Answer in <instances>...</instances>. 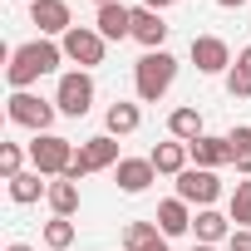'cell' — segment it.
I'll use <instances>...</instances> for the list:
<instances>
[{"label":"cell","instance_id":"9a60e30c","mask_svg":"<svg viewBox=\"0 0 251 251\" xmlns=\"http://www.w3.org/2000/svg\"><path fill=\"white\" fill-rule=\"evenodd\" d=\"M236 226H231V217H222L217 207H202L197 217H192V236L202 241V246H217V241H226Z\"/></svg>","mask_w":251,"mask_h":251},{"label":"cell","instance_id":"6da1fadb","mask_svg":"<svg viewBox=\"0 0 251 251\" xmlns=\"http://www.w3.org/2000/svg\"><path fill=\"white\" fill-rule=\"evenodd\" d=\"M59 59H64V45H54V40H30V45L10 50V69H5V79H10V89H30L40 74H54Z\"/></svg>","mask_w":251,"mask_h":251},{"label":"cell","instance_id":"7a4b0ae2","mask_svg":"<svg viewBox=\"0 0 251 251\" xmlns=\"http://www.w3.org/2000/svg\"><path fill=\"white\" fill-rule=\"evenodd\" d=\"M173 79H177V59H173L168 50H148V54L133 64V89H138L143 103H158V99L173 89Z\"/></svg>","mask_w":251,"mask_h":251},{"label":"cell","instance_id":"7c38bea8","mask_svg":"<svg viewBox=\"0 0 251 251\" xmlns=\"http://www.w3.org/2000/svg\"><path fill=\"white\" fill-rule=\"evenodd\" d=\"M94 30H99L103 40H133V10L123 5V0H113V5H99Z\"/></svg>","mask_w":251,"mask_h":251},{"label":"cell","instance_id":"30bf717a","mask_svg":"<svg viewBox=\"0 0 251 251\" xmlns=\"http://www.w3.org/2000/svg\"><path fill=\"white\" fill-rule=\"evenodd\" d=\"M153 177H158V168H153L148 158H123V163L113 168V182H118V192H128V197L148 192V187H153Z\"/></svg>","mask_w":251,"mask_h":251},{"label":"cell","instance_id":"4fadbf2b","mask_svg":"<svg viewBox=\"0 0 251 251\" xmlns=\"http://www.w3.org/2000/svg\"><path fill=\"white\" fill-rule=\"evenodd\" d=\"M168 30H173V25H168L158 10H148V5H133V40H138L143 50H163Z\"/></svg>","mask_w":251,"mask_h":251},{"label":"cell","instance_id":"9c48e42d","mask_svg":"<svg viewBox=\"0 0 251 251\" xmlns=\"http://www.w3.org/2000/svg\"><path fill=\"white\" fill-rule=\"evenodd\" d=\"M192 64H197V74H226L236 59L222 35H192Z\"/></svg>","mask_w":251,"mask_h":251},{"label":"cell","instance_id":"4dcf8cb0","mask_svg":"<svg viewBox=\"0 0 251 251\" xmlns=\"http://www.w3.org/2000/svg\"><path fill=\"white\" fill-rule=\"evenodd\" d=\"M143 251H173V246H168V236H158V241H153V246H143Z\"/></svg>","mask_w":251,"mask_h":251},{"label":"cell","instance_id":"5bb4252c","mask_svg":"<svg viewBox=\"0 0 251 251\" xmlns=\"http://www.w3.org/2000/svg\"><path fill=\"white\" fill-rule=\"evenodd\" d=\"M187 153H192V168H226L231 163V143L226 138H212V133H202L197 143H187Z\"/></svg>","mask_w":251,"mask_h":251},{"label":"cell","instance_id":"d590c367","mask_svg":"<svg viewBox=\"0 0 251 251\" xmlns=\"http://www.w3.org/2000/svg\"><path fill=\"white\" fill-rule=\"evenodd\" d=\"M30 5H35V0H30Z\"/></svg>","mask_w":251,"mask_h":251},{"label":"cell","instance_id":"cb8c5ba5","mask_svg":"<svg viewBox=\"0 0 251 251\" xmlns=\"http://www.w3.org/2000/svg\"><path fill=\"white\" fill-rule=\"evenodd\" d=\"M45 246L50 251H69L74 246V222L69 217H50L45 222Z\"/></svg>","mask_w":251,"mask_h":251},{"label":"cell","instance_id":"3957f363","mask_svg":"<svg viewBox=\"0 0 251 251\" xmlns=\"http://www.w3.org/2000/svg\"><path fill=\"white\" fill-rule=\"evenodd\" d=\"M123 158H118V138L113 133H99V138H84L79 143V153H74V163H69V182H79V177H89V173H103V168H118Z\"/></svg>","mask_w":251,"mask_h":251},{"label":"cell","instance_id":"d6986e66","mask_svg":"<svg viewBox=\"0 0 251 251\" xmlns=\"http://www.w3.org/2000/svg\"><path fill=\"white\" fill-rule=\"evenodd\" d=\"M168 133L177 138V143H197L207 128H202V113L192 108V103H182V108H173L168 113Z\"/></svg>","mask_w":251,"mask_h":251},{"label":"cell","instance_id":"f1b7e54d","mask_svg":"<svg viewBox=\"0 0 251 251\" xmlns=\"http://www.w3.org/2000/svg\"><path fill=\"white\" fill-rule=\"evenodd\" d=\"M236 69H246V74H251V45H246V50H236Z\"/></svg>","mask_w":251,"mask_h":251},{"label":"cell","instance_id":"836d02e7","mask_svg":"<svg viewBox=\"0 0 251 251\" xmlns=\"http://www.w3.org/2000/svg\"><path fill=\"white\" fill-rule=\"evenodd\" d=\"M192 251H217V246H202V241H197V246H192Z\"/></svg>","mask_w":251,"mask_h":251},{"label":"cell","instance_id":"8992f818","mask_svg":"<svg viewBox=\"0 0 251 251\" xmlns=\"http://www.w3.org/2000/svg\"><path fill=\"white\" fill-rule=\"evenodd\" d=\"M54 103H59L64 118H84V113L94 108V79H89V69H69V74H59Z\"/></svg>","mask_w":251,"mask_h":251},{"label":"cell","instance_id":"ac0fdd59","mask_svg":"<svg viewBox=\"0 0 251 251\" xmlns=\"http://www.w3.org/2000/svg\"><path fill=\"white\" fill-rule=\"evenodd\" d=\"M138 123H143V113H138V103H128V99L108 103V113H103V128H108L113 138H128V133H138Z\"/></svg>","mask_w":251,"mask_h":251},{"label":"cell","instance_id":"d6a6232c","mask_svg":"<svg viewBox=\"0 0 251 251\" xmlns=\"http://www.w3.org/2000/svg\"><path fill=\"white\" fill-rule=\"evenodd\" d=\"M5 251H35V246H25V241H10V246H5Z\"/></svg>","mask_w":251,"mask_h":251},{"label":"cell","instance_id":"d4e9b609","mask_svg":"<svg viewBox=\"0 0 251 251\" xmlns=\"http://www.w3.org/2000/svg\"><path fill=\"white\" fill-rule=\"evenodd\" d=\"M226 217H231V226H246V231H251V177H246V182H236Z\"/></svg>","mask_w":251,"mask_h":251},{"label":"cell","instance_id":"7402d4cb","mask_svg":"<svg viewBox=\"0 0 251 251\" xmlns=\"http://www.w3.org/2000/svg\"><path fill=\"white\" fill-rule=\"evenodd\" d=\"M226 143H231V168H236L241 177H251V128L236 123V128L226 133Z\"/></svg>","mask_w":251,"mask_h":251},{"label":"cell","instance_id":"ffe728a7","mask_svg":"<svg viewBox=\"0 0 251 251\" xmlns=\"http://www.w3.org/2000/svg\"><path fill=\"white\" fill-rule=\"evenodd\" d=\"M40 197H50V182H45V173H20V177H10V202L15 207H30V202H40Z\"/></svg>","mask_w":251,"mask_h":251},{"label":"cell","instance_id":"ba28073f","mask_svg":"<svg viewBox=\"0 0 251 251\" xmlns=\"http://www.w3.org/2000/svg\"><path fill=\"white\" fill-rule=\"evenodd\" d=\"M177 197L202 212V207H212V202L222 197V177H217L212 168H187V173H177Z\"/></svg>","mask_w":251,"mask_h":251},{"label":"cell","instance_id":"e0dca14e","mask_svg":"<svg viewBox=\"0 0 251 251\" xmlns=\"http://www.w3.org/2000/svg\"><path fill=\"white\" fill-rule=\"evenodd\" d=\"M187 143H177V138H168V143H158L153 153H148V163L163 173V177H177V173H187Z\"/></svg>","mask_w":251,"mask_h":251},{"label":"cell","instance_id":"2e32d148","mask_svg":"<svg viewBox=\"0 0 251 251\" xmlns=\"http://www.w3.org/2000/svg\"><path fill=\"white\" fill-rule=\"evenodd\" d=\"M158 231L163 236H182V231H192V207L182 202V197H168V202H158Z\"/></svg>","mask_w":251,"mask_h":251},{"label":"cell","instance_id":"e575fe53","mask_svg":"<svg viewBox=\"0 0 251 251\" xmlns=\"http://www.w3.org/2000/svg\"><path fill=\"white\" fill-rule=\"evenodd\" d=\"M94 5H113V0H94Z\"/></svg>","mask_w":251,"mask_h":251},{"label":"cell","instance_id":"52a82bcc","mask_svg":"<svg viewBox=\"0 0 251 251\" xmlns=\"http://www.w3.org/2000/svg\"><path fill=\"white\" fill-rule=\"evenodd\" d=\"M64 59H74L79 69H94V64H103V50H108V40L94 30V25H74L64 40Z\"/></svg>","mask_w":251,"mask_h":251},{"label":"cell","instance_id":"4316f807","mask_svg":"<svg viewBox=\"0 0 251 251\" xmlns=\"http://www.w3.org/2000/svg\"><path fill=\"white\" fill-rule=\"evenodd\" d=\"M226 94H231V99H251V74L231 64V69H226Z\"/></svg>","mask_w":251,"mask_h":251},{"label":"cell","instance_id":"44dd1931","mask_svg":"<svg viewBox=\"0 0 251 251\" xmlns=\"http://www.w3.org/2000/svg\"><path fill=\"white\" fill-rule=\"evenodd\" d=\"M50 212L54 217H74L79 212V182H69V177H59V182H50Z\"/></svg>","mask_w":251,"mask_h":251},{"label":"cell","instance_id":"603a6c76","mask_svg":"<svg viewBox=\"0 0 251 251\" xmlns=\"http://www.w3.org/2000/svg\"><path fill=\"white\" fill-rule=\"evenodd\" d=\"M163 231H158V222H128L123 226V251H143V246H153Z\"/></svg>","mask_w":251,"mask_h":251},{"label":"cell","instance_id":"484cf974","mask_svg":"<svg viewBox=\"0 0 251 251\" xmlns=\"http://www.w3.org/2000/svg\"><path fill=\"white\" fill-rule=\"evenodd\" d=\"M20 173H25V148H20V143H0V177L10 182V177H20Z\"/></svg>","mask_w":251,"mask_h":251},{"label":"cell","instance_id":"5b68a950","mask_svg":"<svg viewBox=\"0 0 251 251\" xmlns=\"http://www.w3.org/2000/svg\"><path fill=\"white\" fill-rule=\"evenodd\" d=\"M5 113H10V123H15V128L50 133V123H54L59 103H50V99H40V94H30V89H15V94H10V103H5Z\"/></svg>","mask_w":251,"mask_h":251},{"label":"cell","instance_id":"1f68e13d","mask_svg":"<svg viewBox=\"0 0 251 251\" xmlns=\"http://www.w3.org/2000/svg\"><path fill=\"white\" fill-rule=\"evenodd\" d=\"M217 5H222V10H241V5H246V0H217Z\"/></svg>","mask_w":251,"mask_h":251},{"label":"cell","instance_id":"f546056e","mask_svg":"<svg viewBox=\"0 0 251 251\" xmlns=\"http://www.w3.org/2000/svg\"><path fill=\"white\" fill-rule=\"evenodd\" d=\"M143 5H148V10H158V15H163V10H168V5H177V0H143Z\"/></svg>","mask_w":251,"mask_h":251},{"label":"cell","instance_id":"8fae6325","mask_svg":"<svg viewBox=\"0 0 251 251\" xmlns=\"http://www.w3.org/2000/svg\"><path fill=\"white\" fill-rule=\"evenodd\" d=\"M30 20L40 25V35L50 40V35H69L74 30V20H69V5H64V0H35V5H30Z\"/></svg>","mask_w":251,"mask_h":251},{"label":"cell","instance_id":"83f0119b","mask_svg":"<svg viewBox=\"0 0 251 251\" xmlns=\"http://www.w3.org/2000/svg\"><path fill=\"white\" fill-rule=\"evenodd\" d=\"M226 251H251V231H246V226H236V231L226 236Z\"/></svg>","mask_w":251,"mask_h":251},{"label":"cell","instance_id":"277c9868","mask_svg":"<svg viewBox=\"0 0 251 251\" xmlns=\"http://www.w3.org/2000/svg\"><path fill=\"white\" fill-rule=\"evenodd\" d=\"M74 143L69 138H59V133H35V143H30V168L35 173H45V177H64L69 173V163H74Z\"/></svg>","mask_w":251,"mask_h":251}]
</instances>
